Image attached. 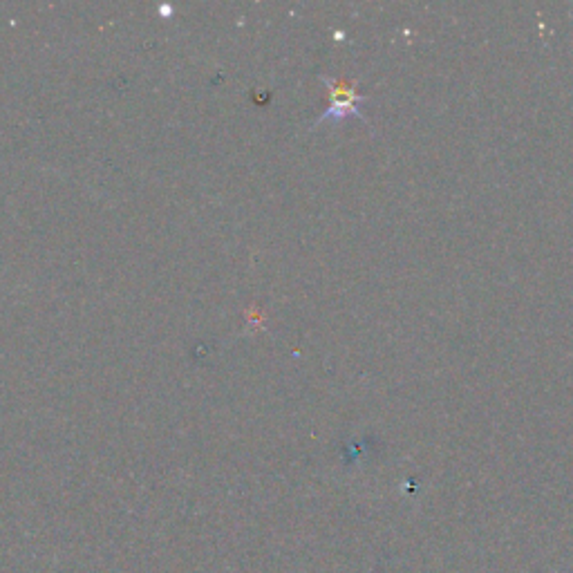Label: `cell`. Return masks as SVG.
Instances as JSON below:
<instances>
[{
    "instance_id": "6da1fadb",
    "label": "cell",
    "mask_w": 573,
    "mask_h": 573,
    "mask_svg": "<svg viewBox=\"0 0 573 573\" xmlns=\"http://www.w3.org/2000/svg\"><path fill=\"white\" fill-rule=\"evenodd\" d=\"M327 86H330V108H327L321 119L316 121V124H323V121L327 119H345V117H359L363 121H368L365 119V115L361 112V106L365 103V97H361L359 92L354 90V86H347V83H338V81H332V79H323Z\"/></svg>"
}]
</instances>
